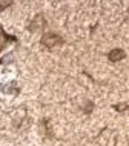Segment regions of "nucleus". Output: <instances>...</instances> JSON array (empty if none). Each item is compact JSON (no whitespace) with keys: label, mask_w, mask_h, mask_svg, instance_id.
Here are the masks:
<instances>
[{"label":"nucleus","mask_w":129,"mask_h":146,"mask_svg":"<svg viewBox=\"0 0 129 146\" xmlns=\"http://www.w3.org/2000/svg\"><path fill=\"white\" fill-rule=\"evenodd\" d=\"M42 42H43V45H45V46H49V48H52V46H56L57 43L60 42V38H58L56 34H46L45 37L42 38Z\"/></svg>","instance_id":"nucleus-1"},{"label":"nucleus","mask_w":129,"mask_h":146,"mask_svg":"<svg viewBox=\"0 0 129 146\" xmlns=\"http://www.w3.org/2000/svg\"><path fill=\"white\" fill-rule=\"evenodd\" d=\"M124 57V52L122 49H112L111 52H109V58H111L112 62H117V60H122Z\"/></svg>","instance_id":"nucleus-2"},{"label":"nucleus","mask_w":129,"mask_h":146,"mask_svg":"<svg viewBox=\"0 0 129 146\" xmlns=\"http://www.w3.org/2000/svg\"><path fill=\"white\" fill-rule=\"evenodd\" d=\"M8 5H9L8 2H2V3H0V8H3V6H8Z\"/></svg>","instance_id":"nucleus-3"}]
</instances>
